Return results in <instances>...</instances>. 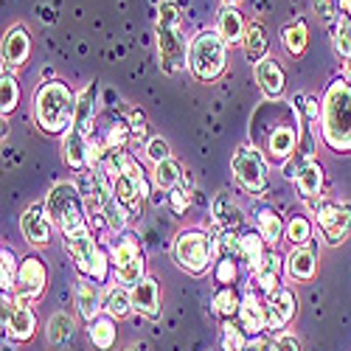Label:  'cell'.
<instances>
[{
    "label": "cell",
    "mask_w": 351,
    "mask_h": 351,
    "mask_svg": "<svg viewBox=\"0 0 351 351\" xmlns=\"http://www.w3.org/2000/svg\"><path fill=\"white\" fill-rule=\"evenodd\" d=\"M250 138L258 152H265L276 163H287L298 152L301 141V115L292 104L267 101L250 119Z\"/></svg>",
    "instance_id": "6da1fadb"
},
{
    "label": "cell",
    "mask_w": 351,
    "mask_h": 351,
    "mask_svg": "<svg viewBox=\"0 0 351 351\" xmlns=\"http://www.w3.org/2000/svg\"><path fill=\"white\" fill-rule=\"evenodd\" d=\"M76 115V96L65 82H45L34 96V121L43 132H68Z\"/></svg>",
    "instance_id": "7a4b0ae2"
},
{
    "label": "cell",
    "mask_w": 351,
    "mask_h": 351,
    "mask_svg": "<svg viewBox=\"0 0 351 351\" xmlns=\"http://www.w3.org/2000/svg\"><path fill=\"white\" fill-rule=\"evenodd\" d=\"M324 143L332 152H351V84L337 79L324 96Z\"/></svg>",
    "instance_id": "3957f363"
},
{
    "label": "cell",
    "mask_w": 351,
    "mask_h": 351,
    "mask_svg": "<svg viewBox=\"0 0 351 351\" xmlns=\"http://www.w3.org/2000/svg\"><path fill=\"white\" fill-rule=\"evenodd\" d=\"M158 53H160V68L166 73H180L189 62L186 40L180 32V6L174 0H163L158 9Z\"/></svg>",
    "instance_id": "277c9868"
},
{
    "label": "cell",
    "mask_w": 351,
    "mask_h": 351,
    "mask_svg": "<svg viewBox=\"0 0 351 351\" xmlns=\"http://www.w3.org/2000/svg\"><path fill=\"white\" fill-rule=\"evenodd\" d=\"M189 68L199 82H217L228 68V43L217 28L199 32L189 45Z\"/></svg>",
    "instance_id": "5b68a950"
},
{
    "label": "cell",
    "mask_w": 351,
    "mask_h": 351,
    "mask_svg": "<svg viewBox=\"0 0 351 351\" xmlns=\"http://www.w3.org/2000/svg\"><path fill=\"white\" fill-rule=\"evenodd\" d=\"M45 214L51 217V222L62 230V237L71 233H82L87 230L84 222V202L79 197V189L71 180H60L53 183L48 197H45Z\"/></svg>",
    "instance_id": "8992f818"
},
{
    "label": "cell",
    "mask_w": 351,
    "mask_h": 351,
    "mask_svg": "<svg viewBox=\"0 0 351 351\" xmlns=\"http://www.w3.org/2000/svg\"><path fill=\"white\" fill-rule=\"evenodd\" d=\"M174 261L191 276H206L211 265H217V239H211L202 230H183L171 245Z\"/></svg>",
    "instance_id": "52a82bcc"
},
{
    "label": "cell",
    "mask_w": 351,
    "mask_h": 351,
    "mask_svg": "<svg viewBox=\"0 0 351 351\" xmlns=\"http://www.w3.org/2000/svg\"><path fill=\"white\" fill-rule=\"evenodd\" d=\"M65 253L73 258L76 270L84 278H93L96 284H104V278H107V258H104V250L96 245V239L87 230L65 237Z\"/></svg>",
    "instance_id": "ba28073f"
},
{
    "label": "cell",
    "mask_w": 351,
    "mask_h": 351,
    "mask_svg": "<svg viewBox=\"0 0 351 351\" xmlns=\"http://www.w3.org/2000/svg\"><path fill=\"white\" fill-rule=\"evenodd\" d=\"M230 169L237 183L250 194H265L267 191V163L256 146H237L230 158Z\"/></svg>",
    "instance_id": "9c48e42d"
},
{
    "label": "cell",
    "mask_w": 351,
    "mask_h": 351,
    "mask_svg": "<svg viewBox=\"0 0 351 351\" xmlns=\"http://www.w3.org/2000/svg\"><path fill=\"white\" fill-rule=\"evenodd\" d=\"M112 265H115V276L124 287H138L146 276V261H143V253L138 247V237L135 233H124V237L115 239L112 245Z\"/></svg>",
    "instance_id": "30bf717a"
},
{
    "label": "cell",
    "mask_w": 351,
    "mask_h": 351,
    "mask_svg": "<svg viewBox=\"0 0 351 351\" xmlns=\"http://www.w3.org/2000/svg\"><path fill=\"white\" fill-rule=\"evenodd\" d=\"M312 211L317 217V228L329 245H340L351 233V206L337 199H315Z\"/></svg>",
    "instance_id": "8fae6325"
},
{
    "label": "cell",
    "mask_w": 351,
    "mask_h": 351,
    "mask_svg": "<svg viewBox=\"0 0 351 351\" xmlns=\"http://www.w3.org/2000/svg\"><path fill=\"white\" fill-rule=\"evenodd\" d=\"M112 191H115L119 202H121V206H124L130 214L141 208V199H143V194H146V183H143V174H141V169H138V163H135L132 158L127 160L124 171L112 178Z\"/></svg>",
    "instance_id": "7c38bea8"
},
{
    "label": "cell",
    "mask_w": 351,
    "mask_h": 351,
    "mask_svg": "<svg viewBox=\"0 0 351 351\" xmlns=\"http://www.w3.org/2000/svg\"><path fill=\"white\" fill-rule=\"evenodd\" d=\"M3 324H6V329L14 340H32V335L37 329V317L32 312V301H25V298L12 301L3 292Z\"/></svg>",
    "instance_id": "4fadbf2b"
},
{
    "label": "cell",
    "mask_w": 351,
    "mask_h": 351,
    "mask_svg": "<svg viewBox=\"0 0 351 351\" xmlns=\"http://www.w3.org/2000/svg\"><path fill=\"white\" fill-rule=\"evenodd\" d=\"M45 281H48V270L43 265V258L37 256H28L20 261V273H17V298H25V301H37L45 289Z\"/></svg>",
    "instance_id": "5bb4252c"
},
{
    "label": "cell",
    "mask_w": 351,
    "mask_h": 351,
    "mask_svg": "<svg viewBox=\"0 0 351 351\" xmlns=\"http://www.w3.org/2000/svg\"><path fill=\"white\" fill-rule=\"evenodd\" d=\"M295 295L289 289L278 287L276 292H270L267 301H265V329L270 332H278L284 329L292 317H295Z\"/></svg>",
    "instance_id": "9a60e30c"
},
{
    "label": "cell",
    "mask_w": 351,
    "mask_h": 351,
    "mask_svg": "<svg viewBox=\"0 0 351 351\" xmlns=\"http://www.w3.org/2000/svg\"><path fill=\"white\" fill-rule=\"evenodd\" d=\"M20 230H23L25 242H32V245H37V247L48 245V239H51V219H48V214H45V202H43V206L37 202V206H32V208L23 211V217H20Z\"/></svg>",
    "instance_id": "2e32d148"
},
{
    "label": "cell",
    "mask_w": 351,
    "mask_h": 351,
    "mask_svg": "<svg viewBox=\"0 0 351 351\" xmlns=\"http://www.w3.org/2000/svg\"><path fill=\"white\" fill-rule=\"evenodd\" d=\"M253 68H256L258 90L265 93V99H267V101H278V99H281V93H284V87H287V79H284L281 65L267 56V60H261V62H258V65H253Z\"/></svg>",
    "instance_id": "e0dca14e"
},
{
    "label": "cell",
    "mask_w": 351,
    "mask_h": 351,
    "mask_svg": "<svg viewBox=\"0 0 351 351\" xmlns=\"http://www.w3.org/2000/svg\"><path fill=\"white\" fill-rule=\"evenodd\" d=\"M28 53H32V34H28L25 25H14L9 28V34L3 37V68H20Z\"/></svg>",
    "instance_id": "ac0fdd59"
},
{
    "label": "cell",
    "mask_w": 351,
    "mask_h": 351,
    "mask_svg": "<svg viewBox=\"0 0 351 351\" xmlns=\"http://www.w3.org/2000/svg\"><path fill=\"white\" fill-rule=\"evenodd\" d=\"M211 217L222 230H239L245 225V214L239 208V202L233 199L228 191H219L211 202Z\"/></svg>",
    "instance_id": "d6986e66"
},
{
    "label": "cell",
    "mask_w": 351,
    "mask_h": 351,
    "mask_svg": "<svg viewBox=\"0 0 351 351\" xmlns=\"http://www.w3.org/2000/svg\"><path fill=\"white\" fill-rule=\"evenodd\" d=\"M132 309L143 317H160V289L155 278H143L138 287H132Z\"/></svg>",
    "instance_id": "ffe728a7"
},
{
    "label": "cell",
    "mask_w": 351,
    "mask_h": 351,
    "mask_svg": "<svg viewBox=\"0 0 351 351\" xmlns=\"http://www.w3.org/2000/svg\"><path fill=\"white\" fill-rule=\"evenodd\" d=\"M101 289L93 278H79L76 281V306H79V315L87 320V324H93L101 312Z\"/></svg>",
    "instance_id": "44dd1931"
},
{
    "label": "cell",
    "mask_w": 351,
    "mask_h": 351,
    "mask_svg": "<svg viewBox=\"0 0 351 351\" xmlns=\"http://www.w3.org/2000/svg\"><path fill=\"white\" fill-rule=\"evenodd\" d=\"M96 127V84L84 87L76 96V115H73V130H79L84 138L93 135Z\"/></svg>",
    "instance_id": "7402d4cb"
},
{
    "label": "cell",
    "mask_w": 351,
    "mask_h": 351,
    "mask_svg": "<svg viewBox=\"0 0 351 351\" xmlns=\"http://www.w3.org/2000/svg\"><path fill=\"white\" fill-rule=\"evenodd\" d=\"M239 326L245 335L265 332V301H258L256 292H247L239 306Z\"/></svg>",
    "instance_id": "603a6c76"
},
{
    "label": "cell",
    "mask_w": 351,
    "mask_h": 351,
    "mask_svg": "<svg viewBox=\"0 0 351 351\" xmlns=\"http://www.w3.org/2000/svg\"><path fill=\"white\" fill-rule=\"evenodd\" d=\"M253 217H256V230L261 233V239H265L267 245H278L281 233H287V228H284L278 211H276L273 206H256Z\"/></svg>",
    "instance_id": "cb8c5ba5"
},
{
    "label": "cell",
    "mask_w": 351,
    "mask_h": 351,
    "mask_svg": "<svg viewBox=\"0 0 351 351\" xmlns=\"http://www.w3.org/2000/svg\"><path fill=\"white\" fill-rule=\"evenodd\" d=\"M295 189H298L301 199H306L312 206V202L320 197V189H324V166H320L317 160H309L295 178Z\"/></svg>",
    "instance_id": "d4e9b609"
},
{
    "label": "cell",
    "mask_w": 351,
    "mask_h": 351,
    "mask_svg": "<svg viewBox=\"0 0 351 351\" xmlns=\"http://www.w3.org/2000/svg\"><path fill=\"white\" fill-rule=\"evenodd\" d=\"M217 32H219V37L228 45H237V43L245 40L247 28H245V20H242V14H239L237 6H222L219 17H217Z\"/></svg>",
    "instance_id": "484cf974"
},
{
    "label": "cell",
    "mask_w": 351,
    "mask_h": 351,
    "mask_svg": "<svg viewBox=\"0 0 351 351\" xmlns=\"http://www.w3.org/2000/svg\"><path fill=\"white\" fill-rule=\"evenodd\" d=\"M245 56H247V62L250 65H258L261 60H267V28L261 25V23H250L247 25V32H245Z\"/></svg>",
    "instance_id": "4316f807"
},
{
    "label": "cell",
    "mask_w": 351,
    "mask_h": 351,
    "mask_svg": "<svg viewBox=\"0 0 351 351\" xmlns=\"http://www.w3.org/2000/svg\"><path fill=\"white\" fill-rule=\"evenodd\" d=\"M253 276H256V284L265 289L267 295H270V292H276V289H278V276H281V258H278V253L267 250L265 258H261L258 265H256Z\"/></svg>",
    "instance_id": "83f0119b"
},
{
    "label": "cell",
    "mask_w": 351,
    "mask_h": 351,
    "mask_svg": "<svg viewBox=\"0 0 351 351\" xmlns=\"http://www.w3.org/2000/svg\"><path fill=\"white\" fill-rule=\"evenodd\" d=\"M281 43L287 48L289 56H301L306 51V43H309V28L304 20H292L281 28Z\"/></svg>",
    "instance_id": "f1b7e54d"
},
{
    "label": "cell",
    "mask_w": 351,
    "mask_h": 351,
    "mask_svg": "<svg viewBox=\"0 0 351 351\" xmlns=\"http://www.w3.org/2000/svg\"><path fill=\"white\" fill-rule=\"evenodd\" d=\"M287 273L298 281H309L315 276V250L309 247H295L287 258Z\"/></svg>",
    "instance_id": "f546056e"
},
{
    "label": "cell",
    "mask_w": 351,
    "mask_h": 351,
    "mask_svg": "<svg viewBox=\"0 0 351 351\" xmlns=\"http://www.w3.org/2000/svg\"><path fill=\"white\" fill-rule=\"evenodd\" d=\"M152 180H155V186H158L160 191H174V189L183 183V166L174 160V158H169V160H163V163H155Z\"/></svg>",
    "instance_id": "4dcf8cb0"
},
{
    "label": "cell",
    "mask_w": 351,
    "mask_h": 351,
    "mask_svg": "<svg viewBox=\"0 0 351 351\" xmlns=\"http://www.w3.org/2000/svg\"><path fill=\"white\" fill-rule=\"evenodd\" d=\"M211 306H214V312H217L222 320H230V317L239 315L242 298L237 295V289H233V287H217L214 298H211Z\"/></svg>",
    "instance_id": "1f68e13d"
},
{
    "label": "cell",
    "mask_w": 351,
    "mask_h": 351,
    "mask_svg": "<svg viewBox=\"0 0 351 351\" xmlns=\"http://www.w3.org/2000/svg\"><path fill=\"white\" fill-rule=\"evenodd\" d=\"M71 340H73V320L65 312L51 315V320H48V343L60 346V348H68Z\"/></svg>",
    "instance_id": "d6a6232c"
},
{
    "label": "cell",
    "mask_w": 351,
    "mask_h": 351,
    "mask_svg": "<svg viewBox=\"0 0 351 351\" xmlns=\"http://www.w3.org/2000/svg\"><path fill=\"white\" fill-rule=\"evenodd\" d=\"M239 239H242V256H245V261H247V267L250 270H256V265L261 258H265V239H261V233L258 230H253V228H247V230H242L239 233Z\"/></svg>",
    "instance_id": "836d02e7"
},
{
    "label": "cell",
    "mask_w": 351,
    "mask_h": 351,
    "mask_svg": "<svg viewBox=\"0 0 351 351\" xmlns=\"http://www.w3.org/2000/svg\"><path fill=\"white\" fill-rule=\"evenodd\" d=\"M104 309H107L112 317H127L130 309H132V289H127L124 284L112 287L107 295H104Z\"/></svg>",
    "instance_id": "e575fe53"
},
{
    "label": "cell",
    "mask_w": 351,
    "mask_h": 351,
    "mask_svg": "<svg viewBox=\"0 0 351 351\" xmlns=\"http://www.w3.org/2000/svg\"><path fill=\"white\" fill-rule=\"evenodd\" d=\"M90 340H93V346L101 348V351L112 348V343H115V324H112V315H99V317L93 320V324H90Z\"/></svg>",
    "instance_id": "d590c367"
},
{
    "label": "cell",
    "mask_w": 351,
    "mask_h": 351,
    "mask_svg": "<svg viewBox=\"0 0 351 351\" xmlns=\"http://www.w3.org/2000/svg\"><path fill=\"white\" fill-rule=\"evenodd\" d=\"M17 273H20V267H17L14 250L3 247V250H0V287H3V292L17 287Z\"/></svg>",
    "instance_id": "8d00e7d4"
},
{
    "label": "cell",
    "mask_w": 351,
    "mask_h": 351,
    "mask_svg": "<svg viewBox=\"0 0 351 351\" xmlns=\"http://www.w3.org/2000/svg\"><path fill=\"white\" fill-rule=\"evenodd\" d=\"M17 101H20V87H17V79L3 68V76H0V110H3V115H6V112H12V110L17 107Z\"/></svg>",
    "instance_id": "74e56055"
},
{
    "label": "cell",
    "mask_w": 351,
    "mask_h": 351,
    "mask_svg": "<svg viewBox=\"0 0 351 351\" xmlns=\"http://www.w3.org/2000/svg\"><path fill=\"white\" fill-rule=\"evenodd\" d=\"M287 239L295 245V247H304L309 239H312V225L304 214H295L289 222H287Z\"/></svg>",
    "instance_id": "f35d334b"
},
{
    "label": "cell",
    "mask_w": 351,
    "mask_h": 351,
    "mask_svg": "<svg viewBox=\"0 0 351 351\" xmlns=\"http://www.w3.org/2000/svg\"><path fill=\"white\" fill-rule=\"evenodd\" d=\"M247 335L242 332V326H233L230 320L222 324V351H245L247 348Z\"/></svg>",
    "instance_id": "ab89813d"
},
{
    "label": "cell",
    "mask_w": 351,
    "mask_h": 351,
    "mask_svg": "<svg viewBox=\"0 0 351 351\" xmlns=\"http://www.w3.org/2000/svg\"><path fill=\"white\" fill-rule=\"evenodd\" d=\"M237 258H217V265H214V278L219 287H233L237 284Z\"/></svg>",
    "instance_id": "60d3db41"
},
{
    "label": "cell",
    "mask_w": 351,
    "mask_h": 351,
    "mask_svg": "<svg viewBox=\"0 0 351 351\" xmlns=\"http://www.w3.org/2000/svg\"><path fill=\"white\" fill-rule=\"evenodd\" d=\"M332 43H335V51L343 56V60H351V25L346 23H335V32H332Z\"/></svg>",
    "instance_id": "b9f144b4"
},
{
    "label": "cell",
    "mask_w": 351,
    "mask_h": 351,
    "mask_svg": "<svg viewBox=\"0 0 351 351\" xmlns=\"http://www.w3.org/2000/svg\"><path fill=\"white\" fill-rule=\"evenodd\" d=\"M146 158H149L152 163L169 160V158H171V155H169V143H166L163 138H152L149 143H146Z\"/></svg>",
    "instance_id": "7bdbcfd3"
},
{
    "label": "cell",
    "mask_w": 351,
    "mask_h": 351,
    "mask_svg": "<svg viewBox=\"0 0 351 351\" xmlns=\"http://www.w3.org/2000/svg\"><path fill=\"white\" fill-rule=\"evenodd\" d=\"M273 351H301V340L289 332H281L276 340H273Z\"/></svg>",
    "instance_id": "ee69618b"
},
{
    "label": "cell",
    "mask_w": 351,
    "mask_h": 351,
    "mask_svg": "<svg viewBox=\"0 0 351 351\" xmlns=\"http://www.w3.org/2000/svg\"><path fill=\"white\" fill-rule=\"evenodd\" d=\"M169 206H171V211H174V214H183V211L189 208V194H186L183 189L169 191Z\"/></svg>",
    "instance_id": "f6af8a7d"
},
{
    "label": "cell",
    "mask_w": 351,
    "mask_h": 351,
    "mask_svg": "<svg viewBox=\"0 0 351 351\" xmlns=\"http://www.w3.org/2000/svg\"><path fill=\"white\" fill-rule=\"evenodd\" d=\"M130 132L135 135V138H143L146 135V119H143V112H132V119H130Z\"/></svg>",
    "instance_id": "bcb514c9"
},
{
    "label": "cell",
    "mask_w": 351,
    "mask_h": 351,
    "mask_svg": "<svg viewBox=\"0 0 351 351\" xmlns=\"http://www.w3.org/2000/svg\"><path fill=\"white\" fill-rule=\"evenodd\" d=\"M245 351H273V343H265V340H258V337H256V340L247 343Z\"/></svg>",
    "instance_id": "7dc6e473"
},
{
    "label": "cell",
    "mask_w": 351,
    "mask_h": 351,
    "mask_svg": "<svg viewBox=\"0 0 351 351\" xmlns=\"http://www.w3.org/2000/svg\"><path fill=\"white\" fill-rule=\"evenodd\" d=\"M337 6H340V12H343V14H348V17H351V0H337Z\"/></svg>",
    "instance_id": "c3c4849f"
},
{
    "label": "cell",
    "mask_w": 351,
    "mask_h": 351,
    "mask_svg": "<svg viewBox=\"0 0 351 351\" xmlns=\"http://www.w3.org/2000/svg\"><path fill=\"white\" fill-rule=\"evenodd\" d=\"M127 351H146V346H141V343H135V346H130Z\"/></svg>",
    "instance_id": "681fc988"
},
{
    "label": "cell",
    "mask_w": 351,
    "mask_h": 351,
    "mask_svg": "<svg viewBox=\"0 0 351 351\" xmlns=\"http://www.w3.org/2000/svg\"><path fill=\"white\" fill-rule=\"evenodd\" d=\"M346 76L351 79V60H348V65H346Z\"/></svg>",
    "instance_id": "f907efd6"
},
{
    "label": "cell",
    "mask_w": 351,
    "mask_h": 351,
    "mask_svg": "<svg viewBox=\"0 0 351 351\" xmlns=\"http://www.w3.org/2000/svg\"><path fill=\"white\" fill-rule=\"evenodd\" d=\"M239 3V0H225V6H237Z\"/></svg>",
    "instance_id": "816d5d0a"
}]
</instances>
